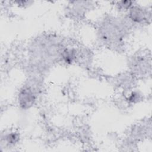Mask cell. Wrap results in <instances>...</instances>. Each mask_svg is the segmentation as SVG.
Returning <instances> with one entry per match:
<instances>
[{"label":"cell","instance_id":"obj_1","mask_svg":"<svg viewBox=\"0 0 152 152\" xmlns=\"http://www.w3.org/2000/svg\"><path fill=\"white\" fill-rule=\"evenodd\" d=\"M34 100V96L31 91L28 89H24L20 94V102L23 107H28Z\"/></svg>","mask_w":152,"mask_h":152},{"label":"cell","instance_id":"obj_2","mask_svg":"<svg viewBox=\"0 0 152 152\" xmlns=\"http://www.w3.org/2000/svg\"><path fill=\"white\" fill-rule=\"evenodd\" d=\"M130 15L132 20L137 22H139L144 18V12L138 8H132L131 10Z\"/></svg>","mask_w":152,"mask_h":152},{"label":"cell","instance_id":"obj_3","mask_svg":"<svg viewBox=\"0 0 152 152\" xmlns=\"http://www.w3.org/2000/svg\"><path fill=\"white\" fill-rule=\"evenodd\" d=\"M17 135L15 134H11L10 135H8L7 137L8 141L10 143H14L17 141Z\"/></svg>","mask_w":152,"mask_h":152}]
</instances>
